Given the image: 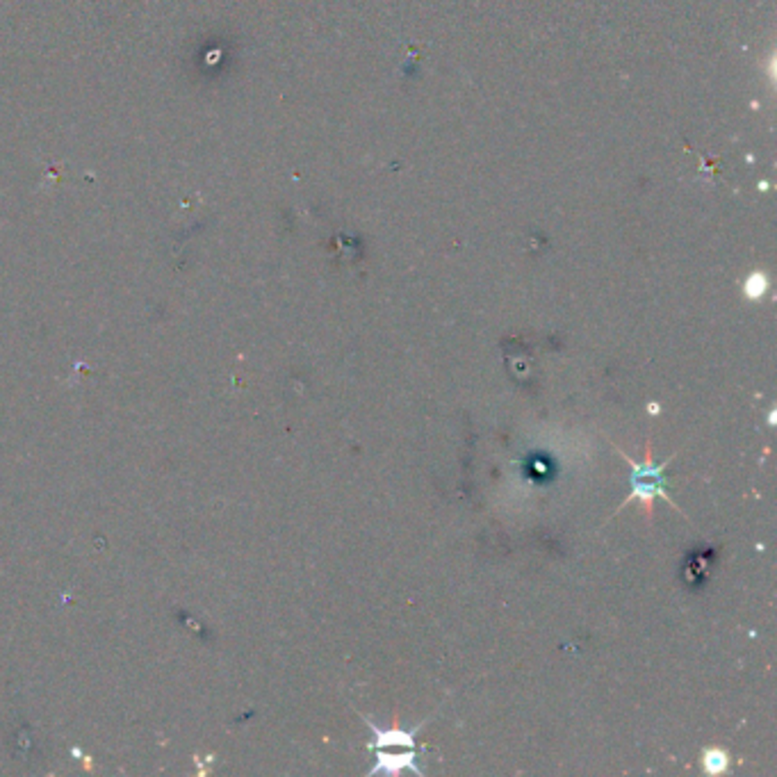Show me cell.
<instances>
[{"label":"cell","mask_w":777,"mask_h":777,"mask_svg":"<svg viewBox=\"0 0 777 777\" xmlns=\"http://www.w3.org/2000/svg\"><path fill=\"white\" fill-rule=\"evenodd\" d=\"M768 427H775V409H771V413H768Z\"/></svg>","instance_id":"8992f818"},{"label":"cell","mask_w":777,"mask_h":777,"mask_svg":"<svg viewBox=\"0 0 777 777\" xmlns=\"http://www.w3.org/2000/svg\"><path fill=\"white\" fill-rule=\"evenodd\" d=\"M648 410H652V415H659V404H650Z\"/></svg>","instance_id":"52a82bcc"},{"label":"cell","mask_w":777,"mask_h":777,"mask_svg":"<svg viewBox=\"0 0 777 777\" xmlns=\"http://www.w3.org/2000/svg\"><path fill=\"white\" fill-rule=\"evenodd\" d=\"M369 732H372V741L367 743L369 750H388V753H397V750H418V732L424 728V722H419L418 728L404 730L394 725V728H376L369 718H365Z\"/></svg>","instance_id":"7a4b0ae2"},{"label":"cell","mask_w":777,"mask_h":777,"mask_svg":"<svg viewBox=\"0 0 777 777\" xmlns=\"http://www.w3.org/2000/svg\"><path fill=\"white\" fill-rule=\"evenodd\" d=\"M618 453L623 456L625 461H627L629 470H632V472H629V486H632V490H629V495L625 497V502L620 504V508H625L627 504H632V502H641L643 506H645V514L652 515V502L657 497H661V499H666L670 506L678 508L679 511V506L675 504V499L670 497V493H668V488H666L668 486L666 484V468H668V463L673 461V456L657 465L652 461V447H650V443H648V447H645V456H643L641 463H636L634 459H629L623 449H618Z\"/></svg>","instance_id":"6da1fadb"},{"label":"cell","mask_w":777,"mask_h":777,"mask_svg":"<svg viewBox=\"0 0 777 777\" xmlns=\"http://www.w3.org/2000/svg\"><path fill=\"white\" fill-rule=\"evenodd\" d=\"M768 289V279L766 274H762V272H753V274L747 276L746 283H743V294H746L747 299H762L764 294H766Z\"/></svg>","instance_id":"5b68a950"},{"label":"cell","mask_w":777,"mask_h":777,"mask_svg":"<svg viewBox=\"0 0 777 777\" xmlns=\"http://www.w3.org/2000/svg\"><path fill=\"white\" fill-rule=\"evenodd\" d=\"M730 753L728 750H722V747H707L703 753V768L704 773H709V775H721V773H728L730 771Z\"/></svg>","instance_id":"277c9868"},{"label":"cell","mask_w":777,"mask_h":777,"mask_svg":"<svg viewBox=\"0 0 777 777\" xmlns=\"http://www.w3.org/2000/svg\"><path fill=\"white\" fill-rule=\"evenodd\" d=\"M419 750H397V753H388V750H374V766L369 768L367 775H399L404 771H413L415 775H424V771L418 764Z\"/></svg>","instance_id":"3957f363"}]
</instances>
